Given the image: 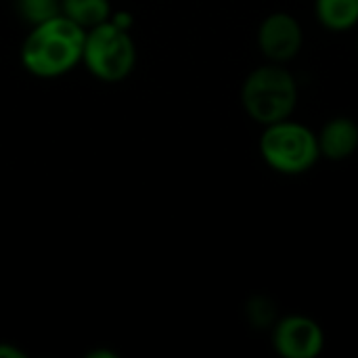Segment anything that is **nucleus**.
<instances>
[{
	"mask_svg": "<svg viewBox=\"0 0 358 358\" xmlns=\"http://www.w3.org/2000/svg\"><path fill=\"white\" fill-rule=\"evenodd\" d=\"M317 21L329 31H348L358 25V0H315Z\"/></svg>",
	"mask_w": 358,
	"mask_h": 358,
	"instance_id": "nucleus-8",
	"label": "nucleus"
},
{
	"mask_svg": "<svg viewBox=\"0 0 358 358\" xmlns=\"http://www.w3.org/2000/svg\"><path fill=\"white\" fill-rule=\"evenodd\" d=\"M61 15L88 31L109 21L111 4L109 0H61Z\"/></svg>",
	"mask_w": 358,
	"mask_h": 358,
	"instance_id": "nucleus-9",
	"label": "nucleus"
},
{
	"mask_svg": "<svg viewBox=\"0 0 358 358\" xmlns=\"http://www.w3.org/2000/svg\"><path fill=\"white\" fill-rule=\"evenodd\" d=\"M271 342L279 357L317 358L325 350V331L306 315H287L271 327Z\"/></svg>",
	"mask_w": 358,
	"mask_h": 358,
	"instance_id": "nucleus-5",
	"label": "nucleus"
},
{
	"mask_svg": "<svg viewBox=\"0 0 358 358\" xmlns=\"http://www.w3.org/2000/svg\"><path fill=\"white\" fill-rule=\"evenodd\" d=\"M82 61L94 78L120 82L128 78L136 65V46L130 31L105 21L86 31Z\"/></svg>",
	"mask_w": 358,
	"mask_h": 358,
	"instance_id": "nucleus-4",
	"label": "nucleus"
},
{
	"mask_svg": "<svg viewBox=\"0 0 358 358\" xmlns=\"http://www.w3.org/2000/svg\"><path fill=\"white\" fill-rule=\"evenodd\" d=\"M117 358V355H113V352H107V350H96V352H90L88 358Z\"/></svg>",
	"mask_w": 358,
	"mask_h": 358,
	"instance_id": "nucleus-14",
	"label": "nucleus"
},
{
	"mask_svg": "<svg viewBox=\"0 0 358 358\" xmlns=\"http://www.w3.org/2000/svg\"><path fill=\"white\" fill-rule=\"evenodd\" d=\"M84 40V27L65 15H57L31 25L21 46V63L36 78H59L82 61Z\"/></svg>",
	"mask_w": 358,
	"mask_h": 358,
	"instance_id": "nucleus-1",
	"label": "nucleus"
},
{
	"mask_svg": "<svg viewBox=\"0 0 358 358\" xmlns=\"http://www.w3.org/2000/svg\"><path fill=\"white\" fill-rule=\"evenodd\" d=\"M304 44V29L289 13H271L258 27V48L271 63L287 65L294 61Z\"/></svg>",
	"mask_w": 358,
	"mask_h": 358,
	"instance_id": "nucleus-6",
	"label": "nucleus"
},
{
	"mask_svg": "<svg viewBox=\"0 0 358 358\" xmlns=\"http://www.w3.org/2000/svg\"><path fill=\"white\" fill-rule=\"evenodd\" d=\"M357 50H358V40H357Z\"/></svg>",
	"mask_w": 358,
	"mask_h": 358,
	"instance_id": "nucleus-15",
	"label": "nucleus"
},
{
	"mask_svg": "<svg viewBox=\"0 0 358 358\" xmlns=\"http://www.w3.org/2000/svg\"><path fill=\"white\" fill-rule=\"evenodd\" d=\"M0 358H25V352L8 342H0Z\"/></svg>",
	"mask_w": 358,
	"mask_h": 358,
	"instance_id": "nucleus-13",
	"label": "nucleus"
},
{
	"mask_svg": "<svg viewBox=\"0 0 358 358\" xmlns=\"http://www.w3.org/2000/svg\"><path fill=\"white\" fill-rule=\"evenodd\" d=\"M260 155L264 164L279 174H304L321 159L317 132L292 117L268 124L260 136Z\"/></svg>",
	"mask_w": 358,
	"mask_h": 358,
	"instance_id": "nucleus-3",
	"label": "nucleus"
},
{
	"mask_svg": "<svg viewBox=\"0 0 358 358\" xmlns=\"http://www.w3.org/2000/svg\"><path fill=\"white\" fill-rule=\"evenodd\" d=\"M15 8L23 21L38 25L61 15V0H15Z\"/></svg>",
	"mask_w": 358,
	"mask_h": 358,
	"instance_id": "nucleus-10",
	"label": "nucleus"
},
{
	"mask_svg": "<svg viewBox=\"0 0 358 358\" xmlns=\"http://www.w3.org/2000/svg\"><path fill=\"white\" fill-rule=\"evenodd\" d=\"M321 157L329 162H346L358 151V124L348 115L331 117L317 132Z\"/></svg>",
	"mask_w": 358,
	"mask_h": 358,
	"instance_id": "nucleus-7",
	"label": "nucleus"
},
{
	"mask_svg": "<svg viewBox=\"0 0 358 358\" xmlns=\"http://www.w3.org/2000/svg\"><path fill=\"white\" fill-rule=\"evenodd\" d=\"M245 317L254 329H271L277 319V304L266 296H252L245 304Z\"/></svg>",
	"mask_w": 358,
	"mask_h": 358,
	"instance_id": "nucleus-11",
	"label": "nucleus"
},
{
	"mask_svg": "<svg viewBox=\"0 0 358 358\" xmlns=\"http://www.w3.org/2000/svg\"><path fill=\"white\" fill-rule=\"evenodd\" d=\"M298 80L281 63H266L248 73L241 86V105L260 126H268L294 115L298 107Z\"/></svg>",
	"mask_w": 358,
	"mask_h": 358,
	"instance_id": "nucleus-2",
	"label": "nucleus"
},
{
	"mask_svg": "<svg viewBox=\"0 0 358 358\" xmlns=\"http://www.w3.org/2000/svg\"><path fill=\"white\" fill-rule=\"evenodd\" d=\"M109 21H111L113 25H117L120 29L130 31V27H132V23H134V17H132L130 10H117V13H113V15L109 17Z\"/></svg>",
	"mask_w": 358,
	"mask_h": 358,
	"instance_id": "nucleus-12",
	"label": "nucleus"
}]
</instances>
